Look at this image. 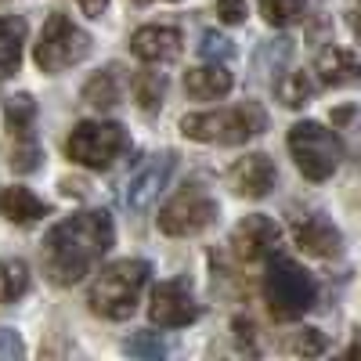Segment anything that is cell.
Segmentation results:
<instances>
[{
	"mask_svg": "<svg viewBox=\"0 0 361 361\" xmlns=\"http://www.w3.org/2000/svg\"><path fill=\"white\" fill-rule=\"evenodd\" d=\"M134 94H137V105L145 112H156L163 94H166V76L163 73H152V69H141L134 76Z\"/></svg>",
	"mask_w": 361,
	"mask_h": 361,
	"instance_id": "cell-22",
	"label": "cell"
},
{
	"mask_svg": "<svg viewBox=\"0 0 361 361\" xmlns=\"http://www.w3.org/2000/svg\"><path fill=\"white\" fill-rule=\"evenodd\" d=\"M235 87V76L224 66H199L185 73V90L199 102H217Z\"/></svg>",
	"mask_w": 361,
	"mask_h": 361,
	"instance_id": "cell-16",
	"label": "cell"
},
{
	"mask_svg": "<svg viewBox=\"0 0 361 361\" xmlns=\"http://www.w3.org/2000/svg\"><path fill=\"white\" fill-rule=\"evenodd\" d=\"M217 221V202L209 199L202 188L188 185L166 199V206L159 209V231L170 238H192L202 235L209 224Z\"/></svg>",
	"mask_w": 361,
	"mask_h": 361,
	"instance_id": "cell-8",
	"label": "cell"
},
{
	"mask_svg": "<svg viewBox=\"0 0 361 361\" xmlns=\"http://www.w3.org/2000/svg\"><path fill=\"white\" fill-rule=\"evenodd\" d=\"M347 357H361V336H357V340L347 347Z\"/></svg>",
	"mask_w": 361,
	"mask_h": 361,
	"instance_id": "cell-32",
	"label": "cell"
},
{
	"mask_svg": "<svg viewBox=\"0 0 361 361\" xmlns=\"http://www.w3.org/2000/svg\"><path fill=\"white\" fill-rule=\"evenodd\" d=\"M180 47H185V40H180V29L173 25H145L130 40V51L141 62H173Z\"/></svg>",
	"mask_w": 361,
	"mask_h": 361,
	"instance_id": "cell-14",
	"label": "cell"
},
{
	"mask_svg": "<svg viewBox=\"0 0 361 361\" xmlns=\"http://www.w3.org/2000/svg\"><path fill=\"white\" fill-rule=\"evenodd\" d=\"M217 18L228 25H238L246 18V0H217Z\"/></svg>",
	"mask_w": 361,
	"mask_h": 361,
	"instance_id": "cell-29",
	"label": "cell"
},
{
	"mask_svg": "<svg viewBox=\"0 0 361 361\" xmlns=\"http://www.w3.org/2000/svg\"><path fill=\"white\" fill-rule=\"evenodd\" d=\"M293 238H296V246L304 250V253H311V257H336L340 246H343L336 224L329 221L325 214L296 217L293 221Z\"/></svg>",
	"mask_w": 361,
	"mask_h": 361,
	"instance_id": "cell-13",
	"label": "cell"
},
{
	"mask_svg": "<svg viewBox=\"0 0 361 361\" xmlns=\"http://www.w3.org/2000/svg\"><path fill=\"white\" fill-rule=\"evenodd\" d=\"M148 314H152V322L163 325V329H185L199 318V304L192 300L185 282H163V286L152 289Z\"/></svg>",
	"mask_w": 361,
	"mask_h": 361,
	"instance_id": "cell-10",
	"label": "cell"
},
{
	"mask_svg": "<svg viewBox=\"0 0 361 361\" xmlns=\"http://www.w3.org/2000/svg\"><path fill=\"white\" fill-rule=\"evenodd\" d=\"M83 98L94 109H116L119 98H123V80H119V69H102L90 76V83L83 87Z\"/></svg>",
	"mask_w": 361,
	"mask_h": 361,
	"instance_id": "cell-20",
	"label": "cell"
},
{
	"mask_svg": "<svg viewBox=\"0 0 361 361\" xmlns=\"http://www.w3.org/2000/svg\"><path fill=\"white\" fill-rule=\"evenodd\" d=\"M76 4L83 8V15H90V18H98L105 8H109V0H76Z\"/></svg>",
	"mask_w": 361,
	"mask_h": 361,
	"instance_id": "cell-30",
	"label": "cell"
},
{
	"mask_svg": "<svg viewBox=\"0 0 361 361\" xmlns=\"http://www.w3.org/2000/svg\"><path fill=\"white\" fill-rule=\"evenodd\" d=\"M279 243H282V228L264 214H253L246 221H238V228L231 231V253L238 260H246V264L271 257L279 250Z\"/></svg>",
	"mask_w": 361,
	"mask_h": 361,
	"instance_id": "cell-11",
	"label": "cell"
},
{
	"mask_svg": "<svg viewBox=\"0 0 361 361\" xmlns=\"http://www.w3.org/2000/svg\"><path fill=\"white\" fill-rule=\"evenodd\" d=\"M29 293V267L22 260H0V304H15Z\"/></svg>",
	"mask_w": 361,
	"mask_h": 361,
	"instance_id": "cell-21",
	"label": "cell"
},
{
	"mask_svg": "<svg viewBox=\"0 0 361 361\" xmlns=\"http://www.w3.org/2000/svg\"><path fill=\"white\" fill-rule=\"evenodd\" d=\"M137 4H148V0H137Z\"/></svg>",
	"mask_w": 361,
	"mask_h": 361,
	"instance_id": "cell-33",
	"label": "cell"
},
{
	"mask_svg": "<svg viewBox=\"0 0 361 361\" xmlns=\"http://www.w3.org/2000/svg\"><path fill=\"white\" fill-rule=\"evenodd\" d=\"M127 148H130V137L119 123H109V119H83V123L73 127V134L66 141V156L80 166H90V170H109Z\"/></svg>",
	"mask_w": 361,
	"mask_h": 361,
	"instance_id": "cell-5",
	"label": "cell"
},
{
	"mask_svg": "<svg viewBox=\"0 0 361 361\" xmlns=\"http://www.w3.org/2000/svg\"><path fill=\"white\" fill-rule=\"evenodd\" d=\"M199 51H202V58H209V62H228V58L235 54V47H231V40L228 37H221V33H202V44H199Z\"/></svg>",
	"mask_w": 361,
	"mask_h": 361,
	"instance_id": "cell-26",
	"label": "cell"
},
{
	"mask_svg": "<svg viewBox=\"0 0 361 361\" xmlns=\"http://www.w3.org/2000/svg\"><path fill=\"white\" fill-rule=\"evenodd\" d=\"M116 243V228L105 209H87L58 221L44 238V271L54 286H76L90 275Z\"/></svg>",
	"mask_w": 361,
	"mask_h": 361,
	"instance_id": "cell-1",
	"label": "cell"
},
{
	"mask_svg": "<svg viewBox=\"0 0 361 361\" xmlns=\"http://www.w3.org/2000/svg\"><path fill=\"white\" fill-rule=\"evenodd\" d=\"M8 137H11V145H8V163H11V170L33 173V170L40 166V145H37V137H33V127H8Z\"/></svg>",
	"mask_w": 361,
	"mask_h": 361,
	"instance_id": "cell-19",
	"label": "cell"
},
{
	"mask_svg": "<svg viewBox=\"0 0 361 361\" xmlns=\"http://www.w3.org/2000/svg\"><path fill=\"white\" fill-rule=\"evenodd\" d=\"M267 130V112L257 102H243L235 109L217 112H192L180 119V134L206 145H243Z\"/></svg>",
	"mask_w": 361,
	"mask_h": 361,
	"instance_id": "cell-3",
	"label": "cell"
},
{
	"mask_svg": "<svg viewBox=\"0 0 361 361\" xmlns=\"http://www.w3.org/2000/svg\"><path fill=\"white\" fill-rule=\"evenodd\" d=\"M350 25H354V33H357V40H361V0H357V8H354V15H350Z\"/></svg>",
	"mask_w": 361,
	"mask_h": 361,
	"instance_id": "cell-31",
	"label": "cell"
},
{
	"mask_svg": "<svg viewBox=\"0 0 361 361\" xmlns=\"http://www.w3.org/2000/svg\"><path fill=\"white\" fill-rule=\"evenodd\" d=\"M25 44V18L22 15H0V76L18 73Z\"/></svg>",
	"mask_w": 361,
	"mask_h": 361,
	"instance_id": "cell-18",
	"label": "cell"
},
{
	"mask_svg": "<svg viewBox=\"0 0 361 361\" xmlns=\"http://www.w3.org/2000/svg\"><path fill=\"white\" fill-rule=\"evenodd\" d=\"M307 11V0H260V15L267 25L275 29H286L293 22H300Z\"/></svg>",
	"mask_w": 361,
	"mask_h": 361,
	"instance_id": "cell-23",
	"label": "cell"
},
{
	"mask_svg": "<svg viewBox=\"0 0 361 361\" xmlns=\"http://www.w3.org/2000/svg\"><path fill=\"white\" fill-rule=\"evenodd\" d=\"M289 350L293 354H307V357L311 354H322L325 350V336L318 333V329H300V333L289 340Z\"/></svg>",
	"mask_w": 361,
	"mask_h": 361,
	"instance_id": "cell-27",
	"label": "cell"
},
{
	"mask_svg": "<svg viewBox=\"0 0 361 361\" xmlns=\"http://www.w3.org/2000/svg\"><path fill=\"white\" fill-rule=\"evenodd\" d=\"M314 73L325 87H354L361 83V54L350 47H325L314 62Z\"/></svg>",
	"mask_w": 361,
	"mask_h": 361,
	"instance_id": "cell-15",
	"label": "cell"
},
{
	"mask_svg": "<svg viewBox=\"0 0 361 361\" xmlns=\"http://www.w3.org/2000/svg\"><path fill=\"white\" fill-rule=\"evenodd\" d=\"M123 350L134 354V357H166L170 343L156 333H137V336H127L123 340Z\"/></svg>",
	"mask_w": 361,
	"mask_h": 361,
	"instance_id": "cell-25",
	"label": "cell"
},
{
	"mask_svg": "<svg viewBox=\"0 0 361 361\" xmlns=\"http://www.w3.org/2000/svg\"><path fill=\"white\" fill-rule=\"evenodd\" d=\"M173 166H177V156H173V152H156V156H148V159L130 173L123 202H127L130 209H148V206H152V202L163 195V188H166V180H170Z\"/></svg>",
	"mask_w": 361,
	"mask_h": 361,
	"instance_id": "cell-9",
	"label": "cell"
},
{
	"mask_svg": "<svg viewBox=\"0 0 361 361\" xmlns=\"http://www.w3.org/2000/svg\"><path fill=\"white\" fill-rule=\"evenodd\" d=\"M311 94H314V83H311L307 73H289V76H282V83H279V98H282V105H289V109L307 105Z\"/></svg>",
	"mask_w": 361,
	"mask_h": 361,
	"instance_id": "cell-24",
	"label": "cell"
},
{
	"mask_svg": "<svg viewBox=\"0 0 361 361\" xmlns=\"http://www.w3.org/2000/svg\"><path fill=\"white\" fill-rule=\"evenodd\" d=\"M0 214L11 224H37L40 217H47V206L29 192V188H4L0 192Z\"/></svg>",
	"mask_w": 361,
	"mask_h": 361,
	"instance_id": "cell-17",
	"label": "cell"
},
{
	"mask_svg": "<svg viewBox=\"0 0 361 361\" xmlns=\"http://www.w3.org/2000/svg\"><path fill=\"white\" fill-rule=\"evenodd\" d=\"M25 357V343L18 333H11V329H0V361H18Z\"/></svg>",
	"mask_w": 361,
	"mask_h": 361,
	"instance_id": "cell-28",
	"label": "cell"
},
{
	"mask_svg": "<svg viewBox=\"0 0 361 361\" xmlns=\"http://www.w3.org/2000/svg\"><path fill=\"white\" fill-rule=\"evenodd\" d=\"M275 163H271V156L264 152H253V156H243L231 173H228V185L235 195H243V199H264L271 195V188H275Z\"/></svg>",
	"mask_w": 361,
	"mask_h": 361,
	"instance_id": "cell-12",
	"label": "cell"
},
{
	"mask_svg": "<svg viewBox=\"0 0 361 361\" xmlns=\"http://www.w3.org/2000/svg\"><path fill=\"white\" fill-rule=\"evenodd\" d=\"M152 264L148 260H112L109 267L98 271V279L90 282L87 304L98 318L109 322H123L137 311V296L148 286Z\"/></svg>",
	"mask_w": 361,
	"mask_h": 361,
	"instance_id": "cell-2",
	"label": "cell"
},
{
	"mask_svg": "<svg viewBox=\"0 0 361 361\" xmlns=\"http://www.w3.org/2000/svg\"><path fill=\"white\" fill-rule=\"evenodd\" d=\"M289 156L307 180H329L340 166L343 148H340V137L329 127L304 119V123H296L289 130Z\"/></svg>",
	"mask_w": 361,
	"mask_h": 361,
	"instance_id": "cell-6",
	"label": "cell"
},
{
	"mask_svg": "<svg viewBox=\"0 0 361 361\" xmlns=\"http://www.w3.org/2000/svg\"><path fill=\"white\" fill-rule=\"evenodd\" d=\"M90 54V37L83 33V29L62 15V11H51L44 29H40V40H37V66L44 73H66L73 66H80L83 58Z\"/></svg>",
	"mask_w": 361,
	"mask_h": 361,
	"instance_id": "cell-7",
	"label": "cell"
},
{
	"mask_svg": "<svg viewBox=\"0 0 361 361\" xmlns=\"http://www.w3.org/2000/svg\"><path fill=\"white\" fill-rule=\"evenodd\" d=\"M264 300H267L271 318L296 322L314 304V279L307 275V267H300L296 260L275 257L267 264V275H264Z\"/></svg>",
	"mask_w": 361,
	"mask_h": 361,
	"instance_id": "cell-4",
	"label": "cell"
}]
</instances>
